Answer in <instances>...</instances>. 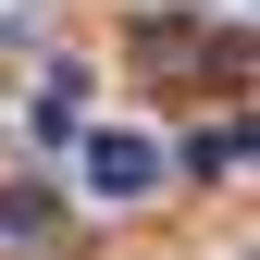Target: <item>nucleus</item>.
Listing matches in <instances>:
<instances>
[{
  "mask_svg": "<svg viewBox=\"0 0 260 260\" xmlns=\"http://www.w3.org/2000/svg\"><path fill=\"white\" fill-rule=\"evenodd\" d=\"M13 236H50V199H38V186H13V199H0V248H13Z\"/></svg>",
  "mask_w": 260,
  "mask_h": 260,
  "instance_id": "obj_3",
  "label": "nucleus"
},
{
  "mask_svg": "<svg viewBox=\"0 0 260 260\" xmlns=\"http://www.w3.org/2000/svg\"><path fill=\"white\" fill-rule=\"evenodd\" d=\"M248 161V124H199V149H186V174H236Z\"/></svg>",
  "mask_w": 260,
  "mask_h": 260,
  "instance_id": "obj_2",
  "label": "nucleus"
},
{
  "mask_svg": "<svg viewBox=\"0 0 260 260\" xmlns=\"http://www.w3.org/2000/svg\"><path fill=\"white\" fill-rule=\"evenodd\" d=\"M87 186H100V199H149V186H161V149L100 124V137H87Z\"/></svg>",
  "mask_w": 260,
  "mask_h": 260,
  "instance_id": "obj_1",
  "label": "nucleus"
}]
</instances>
